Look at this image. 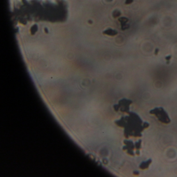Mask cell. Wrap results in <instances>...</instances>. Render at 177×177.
Returning a JSON list of instances; mask_svg holds the SVG:
<instances>
[{"mask_svg":"<svg viewBox=\"0 0 177 177\" xmlns=\"http://www.w3.org/2000/svg\"><path fill=\"white\" fill-rule=\"evenodd\" d=\"M115 123L124 128V136L127 138L130 136H142L141 132L149 126L148 123H143L139 116L134 112H130L129 116H123L120 120H116Z\"/></svg>","mask_w":177,"mask_h":177,"instance_id":"1","label":"cell"},{"mask_svg":"<svg viewBox=\"0 0 177 177\" xmlns=\"http://www.w3.org/2000/svg\"><path fill=\"white\" fill-rule=\"evenodd\" d=\"M150 113L155 115L159 120L163 123L167 124L170 122L168 115L163 108H155L154 109L150 111Z\"/></svg>","mask_w":177,"mask_h":177,"instance_id":"2","label":"cell"},{"mask_svg":"<svg viewBox=\"0 0 177 177\" xmlns=\"http://www.w3.org/2000/svg\"><path fill=\"white\" fill-rule=\"evenodd\" d=\"M132 103V101L131 100H128L126 99H123L120 100L118 104L114 105L113 108L116 112H118L120 110L121 112L130 113L129 106Z\"/></svg>","mask_w":177,"mask_h":177,"instance_id":"3","label":"cell"},{"mask_svg":"<svg viewBox=\"0 0 177 177\" xmlns=\"http://www.w3.org/2000/svg\"><path fill=\"white\" fill-rule=\"evenodd\" d=\"M124 143L126 145L123 148V149L124 150H126L127 153H128V154L134 156V147H134L135 145H134L133 142L131 141L124 140Z\"/></svg>","mask_w":177,"mask_h":177,"instance_id":"4","label":"cell"},{"mask_svg":"<svg viewBox=\"0 0 177 177\" xmlns=\"http://www.w3.org/2000/svg\"><path fill=\"white\" fill-rule=\"evenodd\" d=\"M118 21L120 22V24H121V28L122 30H125L129 28V25H128L127 24L129 19L126 17H120L118 19Z\"/></svg>","mask_w":177,"mask_h":177,"instance_id":"5","label":"cell"},{"mask_svg":"<svg viewBox=\"0 0 177 177\" xmlns=\"http://www.w3.org/2000/svg\"><path fill=\"white\" fill-rule=\"evenodd\" d=\"M151 163H152V160L151 159H150L148 161H146V162H142L140 165V168L142 169V170L147 169L149 167V165L151 164Z\"/></svg>","mask_w":177,"mask_h":177,"instance_id":"6","label":"cell"},{"mask_svg":"<svg viewBox=\"0 0 177 177\" xmlns=\"http://www.w3.org/2000/svg\"><path fill=\"white\" fill-rule=\"evenodd\" d=\"M104 33L106 34V35H111V36H114V35H116L118 32V31L115 30H113L111 29H109L108 30L105 31L104 32Z\"/></svg>","mask_w":177,"mask_h":177,"instance_id":"7","label":"cell"},{"mask_svg":"<svg viewBox=\"0 0 177 177\" xmlns=\"http://www.w3.org/2000/svg\"><path fill=\"white\" fill-rule=\"evenodd\" d=\"M141 140L139 141L138 142H136L135 143V148L137 149L136 153L138 155L140 154L139 150L141 149Z\"/></svg>","mask_w":177,"mask_h":177,"instance_id":"8","label":"cell"},{"mask_svg":"<svg viewBox=\"0 0 177 177\" xmlns=\"http://www.w3.org/2000/svg\"><path fill=\"white\" fill-rule=\"evenodd\" d=\"M120 15H121V12L119 10H115V11H114V12H113V16L114 18H116V17L120 16Z\"/></svg>","mask_w":177,"mask_h":177,"instance_id":"9","label":"cell"},{"mask_svg":"<svg viewBox=\"0 0 177 177\" xmlns=\"http://www.w3.org/2000/svg\"><path fill=\"white\" fill-rule=\"evenodd\" d=\"M171 57H172L171 55H169V56L165 57V59L167 61V64H169V63H170V60L171 59Z\"/></svg>","mask_w":177,"mask_h":177,"instance_id":"10","label":"cell"},{"mask_svg":"<svg viewBox=\"0 0 177 177\" xmlns=\"http://www.w3.org/2000/svg\"><path fill=\"white\" fill-rule=\"evenodd\" d=\"M134 2V0H126L125 1V4L128 5V4H131Z\"/></svg>","mask_w":177,"mask_h":177,"instance_id":"11","label":"cell"},{"mask_svg":"<svg viewBox=\"0 0 177 177\" xmlns=\"http://www.w3.org/2000/svg\"><path fill=\"white\" fill-rule=\"evenodd\" d=\"M159 48H156V49H155V55H157V54H158V53H159Z\"/></svg>","mask_w":177,"mask_h":177,"instance_id":"12","label":"cell"},{"mask_svg":"<svg viewBox=\"0 0 177 177\" xmlns=\"http://www.w3.org/2000/svg\"><path fill=\"white\" fill-rule=\"evenodd\" d=\"M134 174H135V175H136V174H137V175H138L139 173V172H136V171H135V172H134Z\"/></svg>","mask_w":177,"mask_h":177,"instance_id":"13","label":"cell"},{"mask_svg":"<svg viewBox=\"0 0 177 177\" xmlns=\"http://www.w3.org/2000/svg\"><path fill=\"white\" fill-rule=\"evenodd\" d=\"M108 1H110V2H111V1H112V0H108Z\"/></svg>","mask_w":177,"mask_h":177,"instance_id":"14","label":"cell"}]
</instances>
